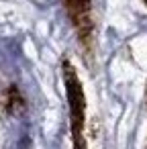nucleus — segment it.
Listing matches in <instances>:
<instances>
[{"label": "nucleus", "instance_id": "f257e3e1", "mask_svg": "<svg viewBox=\"0 0 147 149\" xmlns=\"http://www.w3.org/2000/svg\"><path fill=\"white\" fill-rule=\"evenodd\" d=\"M63 70V84H65V96L70 106V131H72V145L74 149H88L86 143V98L84 88L80 82V76L76 68L70 63V59L61 61Z\"/></svg>", "mask_w": 147, "mask_h": 149}, {"label": "nucleus", "instance_id": "f03ea898", "mask_svg": "<svg viewBox=\"0 0 147 149\" xmlns=\"http://www.w3.org/2000/svg\"><path fill=\"white\" fill-rule=\"evenodd\" d=\"M65 13L76 29L78 41L86 51V57L92 53V39H94V19H92V2L90 0H63Z\"/></svg>", "mask_w": 147, "mask_h": 149}, {"label": "nucleus", "instance_id": "7ed1b4c3", "mask_svg": "<svg viewBox=\"0 0 147 149\" xmlns=\"http://www.w3.org/2000/svg\"><path fill=\"white\" fill-rule=\"evenodd\" d=\"M145 104H147V86H145Z\"/></svg>", "mask_w": 147, "mask_h": 149}, {"label": "nucleus", "instance_id": "20e7f679", "mask_svg": "<svg viewBox=\"0 0 147 149\" xmlns=\"http://www.w3.org/2000/svg\"><path fill=\"white\" fill-rule=\"evenodd\" d=\"M143 2H145V6H147V0H143Z\"/></svg>", "mask_w": 147, "mask_h": 149}]
</instances>
